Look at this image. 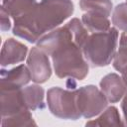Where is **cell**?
<instances>
[{"label":"cell","instance_id":"cell-20","mask_svg":"<svg viewBox=\"0 0 127 127\" xmlns=\"http://www.w3.org/2000/svg\"><path fill=\"white\" fill-rule=\"evenodd\" d=\"M121 100H122L121 101V109H122V113H123V120H124V124L127 125V90Z\"/></svg>","mask_w":127,"mask_h":127},{"label":"cell","instance_id":"cell-4","mask_svg":"<svg viewBox=\"0 0 127 127\" xmlns=\"http://www.w3.org/2000/svg\"><path fill=\"white\" fill-rule=\"evenodd\" d=\"M47 103L51 113L58 118L76 120L81 117L76 104V89L51 87L47 91Z\"/></svg>","mask_w":127,"mask_h":127},{"label":"cell","instance_id":"cell-1","mask_svg":"<svg viewBox=\"0 0 127 127\" xmlns=\"http://www.w3.org/2000/svg\"><path fill=\"white\" fill-rule=\"evenodd\" d=\"M88 36L83 23L78 18H72L64 26L44 35L37 46L51 57L58 77L82 80L89 70L82 52Z\"/></svg>","mask_w":127,"mask_h":127},{"label":"cell","instance_id":"cell-22","mask_svg":"<svg viewBox=\"0 0 127 127\" xmlns=\"http://www.w3.org/2000/svg\"><path fill=\"white\" fill-rule=\"evenodd\" d=\"M125 3H126V4H127V0H126V2H125Z\"/></svg>","mask_w":127,"mask_h":127},{"label":"cell","instance_id":"cell-13","mask_svg":"<svg viewBox=\"0 0 127 127\" xmlns=\"http://www.w3.org/2000/svg\"><path fill=\"white\" fill-rule=\"evenodd\" d=\"M36 0H2V6L9 13L13 21L29 14L36 6Z\"/></svg>","mask_w":127,"mask_h":127},{"label":"cell","instance_id":"cell-17","mask_svg":"<svg viewBox=\"0 0 127 127\" xmlns=\"http://www.w3.org/2000/svg\"><path fill=\"white\" fill-rule=\"evenodd\" d=\"M112 64L113 67L119 72L127 64V33L126 32H123L120 36L119 48L116 51V54L112 61Z\"/></svg>","mask_w":127,"mask_h":127},{"label":"cell","instance_id":"cell-12","mask_svg":"<svg viewBox=\"0 0 127 127\" xmlns=\"http://www.w3.org/2000/svg\"><path fill=\"white\" fill-rule=\"evenodd\" d=\"M81 22L91 34L106 32L111 28V22L109 20V17L98 12H84L81 17Z\"/></svg>","mask_w":127,"mask_h":127},{"label":"cell","instance_id":"cell-3","mask_svg":"<svg viewBox=\"0 0 127 127\" xmlns=\"http://www.w3.org/2000/svg\"><path fill=\"white\" fill-rule=\"evenodd\" d=\"M119 33L115 27L106 32L92 33L88 36L83 48V56L91 67L109 65L117 51Z\"/></svg>","mask_w":127,"mask_h":127},{"label":"cell","instance_id":"cell-5","mask_svg":"<svg viewBox=\"0 0 127 127\" xmlns=\"http://www.w3.org/2000/svg\"><path fill=\"white\" fill-rule=\"evenodd\" d=\"M76 104L81 117L90 119L107 107L108 100L100 88L88 84L76 89Z\"/></svg>","mask_w":127,"mask_h":127},{"label":"cell","instance_id":"cell-10","mask_svg":"<svg viewBox=\"0 0 127 127\" xmlns=\"http://www.w3.org/2000/svg\"><path fill=\"white\" fill-rule=\"evenodd\" d=\"M28 54V48L21 42L9 38L7 39L1 50V65L8 66L23 62Z\"/></svg>","mask_w":127,"mask_h":127},{"label":"cell","instance_id":"cell-9","mask_svg":"<svg viewBox=\"0 0 127 127\" xmlns=\"http://www.w3.org/2000/svg\"><path fill=\"white\" fill-rule=\"evenodd\" d=\"M32 80L31 72L27 65L20 64L11 69H1L0 87L23 88Z\"/></svg>","mask_w":127,"mask_h":127},{"label":"cell","instance_id":"cell-6","mask_svg":"<svg viewBox=\"0 0 127 127\" xmlns=\"http://www.w3.org/2000/svg\"><path fill=\"white\" fill-rule=\"evenodd\" d=\"M27 66L31 72L32 81L35 83H45L52 75L49 55L38 46L30 50L27 56Z\"/></svg>","mask_w":127,"mask_h":127},{"label":"cell","instance_id":"cell-16","mask_svg":"<svg viewBox=\"0 0 127 127\" xmlns=\"http://www.w3.org/2000/svg\"><path fill=\"white\" fill-rule=\"evenodd\" d=\"M31 110H26L19 114H16L11 117L2 118L1 125L2 127H15V126H36L37 123L35 122L31 112Z\"/></svg>","mask_w":127,"mask_h":127},{"label":"cell","instance_id":"cell-19","mask_svg":"<svg viewBox=\"0 0 127 127\" xmlns=\"http://www.w3.org/2000/svg\"><path fill=\"white\" fill-rule=\"evenodd\" d=\"M10 15L5 10L3 6H1V31L5 32L10 30L11 28V21H10Z\"/></svg>","mask_w":127,"mask_h":127},{"label":"cell","instance_id":"cell-7","mask_svg":"<svg viewBox=\"0 0 127 127\" xmlns=\"http://www.w3.org/2000/svg\"><path fill=\"white\" fill-rule=\"evenodd\" d=\"M1 117H11L26 110H29L25 104L22 88L0 87Z\"/></svg>","mask_w":127,"mask_h":127},{"label":"cell","instance_id":"cell-15","mask_svg":"<svg viewBox=\"0 0 127 127\" xmlns=\"http://www.w3.org/2000/svg\"><path fill=\"white\" fill-rule=\"evenodd\" d=\"M79 7L84 12H98L107 17H109L113 11L111 0H79Z\"/></svg>","mask_w":127,"mask_h":127},{"label":"cell","instance_id":"cell-11","mask_svg":"<svg viewBox=\"0 0 127 127\" xmlns=\"http://www.w3.org/2000/svg\"><path fill=\"white\" fill-rule=\"evenodd\" d=\"M22 93L25 104L29 110L35 111L45 108V89L41 85H39V83L23 87Z\"/></svg>","mask_w":127,"mask_h":127},{"label":"cell","instance_id":"cell-14","mask_svg":"<svg viewBox=\"0 0 127 127\" xmlns=\"http://www.w3.org/2000/svg\"><path fill=\"white\" fill-rule=\"evenodd\" d=\"M86 126H119L125 125L121 119L118 109L115 106L106 107L97 118L89 120L85 123Z\"/></svg>","mask_w":127,"mask_h":127},{"label":"cell","instance_id":"cell-21","mask_svg":"<svg viewBox=\"0 0 127 127\" xmlns=\"http://www.w3.org/2000/svg\"><path fill=\"white\" fill-rule=\"evenodd\" d=\"M120 73H121V77H122V79H123L124 83H125V84H126V86H127V64H126V65L121 69Z\"/></svg>","mask_w":127,"mask_h":127},{"label":"cell","instance_id":"cell-8","mask_svg":"<svg viewBox=\"0 0 127 127\" xmlns=\"http://www.w3.org/2000/svg\"><path fill=\"white\" fill-rule=\"evenodd\" d=\"M99 86L108 102L111 103L120 101L127 90V86L124 83L122 77L114 72L103 76L99 82Z\"/></svg>","mask_w":127,"mask_h":127},{"label":"cell","instance_id":"cell-2","mask_svg":"<svg viewBox=\"0 0 127 127\" xmlns=\"http://www.w3.org/2000/svg\"><path fill=\"white\" fill-rule=\"evenodd\" d=\"M74 12L71 0H42L26 16L13 21L12 32L29 43H37L58 28Z\"/></svg>","mask_w":127,"mask_h":127},{"label":"cell","instance_id":"cell-18","mask_svg":"<svg viewBox=\"0 0 127 127\" xmlns=\"http://www.w3.org/2000/svg\"><path fill=\"white\" fill-rule=\"evenodd\" d=\"M111 21L117 30L127 33V4L120 3L113 8Z\"/></svg>","mask_w":127,"mask_h":127}]
</instances>
